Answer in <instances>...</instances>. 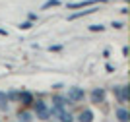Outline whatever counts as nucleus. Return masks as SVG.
<instances>
[{
  "mask_svg": "<svg viewBox=\"0 0 130 122\" xmlns=\"http://www.w3.org/2000/svg\"><path fill=\"white\" fill-rule=\"evenodd\" d=\"M33 109H35V116H37L39 120H47V118L51 116V112H49V109H47L43 99H37L35 105H33Z\"/></svg>",
  "mask_w": 130,
  "mask_h": 122,
  "instance_id": "obj_1",
  "label": "nucleus"
},
{
  "mask_svg": "<svg viewBox=\"0 0 130 122\" xmlns=\"http://www.w3.org/2000/svg\"><path fill=\"white\" fill-rule=\"evenodd\" d=\"M84 97H86V93H84V89L78 87V85H74V87L68 89V101L70 103H80V101H84Z\"/></svg>",
  "mask_w": 130,
  "mask_h": 122,
  "instance_id": "obj_2",
  "label": "nucleus"
},
{
  "mask_svg": "<svg viewBox=\"0 0 130 122\" xmlns=\"http://www.w3.org/2000/svg\"><path fill=\"white\" fill-rule=\"evenodd\" d=\"M113 93L117 95V99L122 103H126L130 99V87L128 85H117V87H113Z\"/></svg>",
  "mask_w": 130,
  "mask_h": 122,
  "instance_id": "obj_3",
  "label": "nucleus"
},
{
  "mask_svg": "<svg viewBox=\"0 0 130 122\" xmlns=\"http://www.w3.org/2000/svg\"><path fill=\"white\" fill-rule=\"evenodd\" d=\"M99 2H107V0H84V2H70V4H68V10H82V8L97 6Z\"/></svg>",
  "mask_w": 130,
  "mask_h": 122,
  "instance_id": "obj_4",
  "label": "nucleus"
},
{
  "mask_svg": "<svg viewBox=\"0 0 130 122\" xmlns=\"http://www.w3.org/2000/svg\"><path fill=\"white\" fill-rule=\"evenodd\" d=\"M103 99H105V89L95 87V89L91 91V101H93V103H101Z\"/></svg>",
  "mask_w": 130,
  "mask_h": 122,
  "instance_id": "obj_5",
  "label": "nucleus"
},
{
  "mask_svg": "<svg viewBox=\"0 0 130 122\" xmlns=\"http://www.w3.org/2000/svg\"><path fill=\"white\" fill-rule=\"evenodd\" d=\"M78 120H80V122H93V111H89V109H84V111L80 112Z\"/></svg>",
  "mask_w": 130,
  "mask_h": 122,
  "instance_id": "obj_6",
  "label": "nucleus"
},
{
  "mask_svg": "<svg viewBox=\"0 0 130 122\" xmlns=\"http://www.w3.org/2000/svg\"><path fill=\"white\" fill-rule=\"evenodd\" d=\"M18 99L22 101V105H31L33 103V95L29 91H22V93H18Z\"/></svg>",
  "mask_w": 130,
  "mask_h": 122,
  "instance_id": "obj_7",
  "label": "nucleus"
},
{
  "mask_svg": "<svg viewBox=\"0 0 130 122\" xmlns=\"http://www.w3.org/2000/svg\"><path fill=\"white\" fill-rule=\"evenodd\" d=\"M117 118H119L120 122H128V120H130V112H128V109H124V107L117 109Z\"/></svg>",
  "mask_w": 130,
  "mask_h": 122,
  "instance_id": "obj_8",
  "label": "nucleus"
},
{
  "mask_svg": "<svg viewBox=\"0 0 130 122\" xmlns=\"http://www.w3.org/2000/svg\"><path fill=\"white\" fill-rule=\"evenodd\" d=\"M56 116L60 118V122H74V116H72V112H68L66 109H60Z\"/></svg>",
  "mask_w": 130,
  "mask_h": 122,
  "instance_id": "obj_9",
  "label": "nucleus"
},
{
  "mask_svg": "<svg viewBox=\"0 0 130 122\" xmlns=\"http://www.w3.org/2000/svg\"><path fill=\"white\" fill-rule=\"evenodd\" d=\"M53 103H54V105H56V107H66V105H68V103H70V101H68V97L53 95Z\"/></svg>",
  "mask_w": 130,
  "mask_h": 122,
  "instance_id": "obj_10",
  "label": "nucleus"
},
{
  "mask_svg": "<svg viewBox=\"0 0 130 122\" xmlns=\"http://www.w3.org/2000/svg\"><path fill=\"white\" fill-rule=\"evenodd\" d=\"M0 109L2 111H8V97L4 93H0Z\"/></svg>",
  "mask_w": 130,
  "mask_h": 122,
  "instance_id": "obj_11",
  "label": "nucleus"
},
{
  "mask_svg": "<svg viewBox=\"0 0 130 122\" xmlns=\"http://www.w3.org/2000/svg\"><path fill=\"white\" fill-rule=\"evenodd\" d=\"M60 4V0H47L43 4V10H49V8H53V6H58Z\"/></svg>",
  "mask_w": 130,
  "mask_h": 122,
  "instance_id": "obj_12",
  "label": "nucleus"
},
{
  "mask_svg": "<svg viewBox=\"0 0 130 122\" xmlns=\"http://www.w3.org/2000/svg\"><path fill=\"white\" fill-rule=\"evenodd\" d=\"M18 116L22 118L23 122H29V120H31V114H29V112H23V111H20V112H18Z\"/></svg>",
  "mask_w": 130,
  "mask_h": 122,
  "instance_id": "obj_13",
  "label": "nucleus"
},
{
  "mask_svg": "<svg viewBox=\"0 0 130 122\" xmlns=\"http://www.w3.org/2000/svg\"><path fill=\"white\" fill-rule=\"evenodd\" d=\"M103 29H105L103 25H89V31H99V33H101Z\"/></svg>",
  "mask_w": 130,
  "mask_h": 122,
  "instance_id": "obj_14",
  "label": "nucleus"
},
{
  "mask_svg": "<svg viewBox=\"0 0 130 122\" xmlns=\"http://www.w3.org/2000/svg\"><path fill=\"white\" fill-rule=\"evenodd\" d=\"M31 23H33V21H23V23H20V29H29Z\"/></svg>",
  "mask_w": 130,
  "mask_h": 122,
  "instance_id": "obj_15",
  "label": "nucleus"
},
{
  "mask_svg": "<svg viewBox=\"0 0 130 122\" xmlns=\"http://www.w3.org/2000/svg\"><path fill=\"white\" fill-rule=\"evenodd\" d=\"M62 48H64L62 45H53V47H51L49 50H53V53H58V50H62Z\"/></svg>",
  "mask_w": 130,
  "mask_h": 122,
  "instance_id": "obj_16",
  "label": "nucleus"
},
{
  "mask_svg": "<svg viewBox=\"0 0 130 122\" xmlns=\"http://www.w3.org/2000/svg\"><path fill=\"white\" fill-rule=\"evenodd\" d=\"M8 99H12V101H14V99H18V93H16V91H12L10 95H8Z\"/></svg>",
  "mask_w": 130,
  "mask_h": 122,
  "instance_id": "obj_17",
  "label": "nucleus"
},
{
  "mask_svg": "<svg viewBox=\"0 0 130 122\" xmlns=\"http://www.w3.org/2000/svg\"><path fill=\"white\" fill-rule=\"evenodd\" d=\"M27 20H29V21H35V20H37V16H35V14H29V16H27Z\"/></svg>",
  "mask_w": 130,
  "mask_h": 122,
  "instance_id": "obj_18",
  "label": "nucleus"
},
{
  "mask_svg": "<svg viewBox=\"0 0 130 122\" xmlns=\"http://www.w3.org/2000/svg\"><path fill=\"white\" fill-rule=\"evenodd\" d=\"M113 27H117V29H120V27H122V23H120V21H117V23H115V21H113Z\"/></svg>",
  "mask_w": 130,
  "mask_h": 122,
  "instance_id": "obj_19",
  "label": "nucleus"
},
{
  "mask_svg": "<svg viewBox=\"0 0 130 122\" xmlns=\"http://www.w3.org/2000/svg\"><path fill=\"white\" fill-rule=\"evenodd\" d=\"M0 35H8V31H6V29H0Z\"/></svg>",
  "mask_w": 130,
  "mask_h": 122,
  "instance_id": "obj_20",
  "label": "nucleus"
}]
</instances>
